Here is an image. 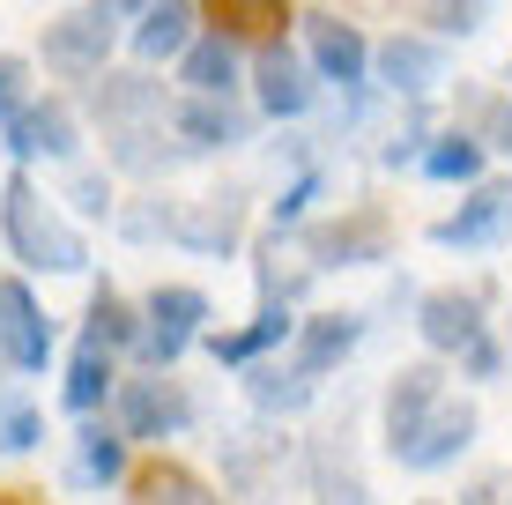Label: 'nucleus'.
Here are the masks:
<instances>
[{"mask_svg":"<svg viewBox=\"0 0 512 505\" xmlns=\"http://www.w3.org/2000/svg\"><path fill=\"white\" fill-rule=\"evenodd\" d=\"M30 104V60L23 52H0V127Z\"/></svg>","mask_w":512,"mask_h":505,"instance_id":"obj_30","label":"nucleus"},{"mask_svg":"<svg viewBox=\"0 0 512 505\" xmlns=\"http://www.w3.org/2000/svg\"><path fill=\"white\" fill-rule=\"evenodd\" d=\"M423 179H438V186H475V179H483V142H475L468 127L438 134V142L423 149Z\"/></svg>","mask_w":512,"mask_h":505,"instance_id":"obj_25","label":"nucleus"},{"mask_svg":"<svg viewBox=\"0 0 512 505\" xmlns=\"http://www.w3.org/2000/svg\"><path fill=\"white\" fill-rule=\"evenodd\" d=\"M134 505H223L216 491H208L193 468H179V461H149L134 476Z\"/></svg>","mask_w":512,"mask_h":505,"instance_id":"obj_24","label":"nucleus"},{"mask_svg":"<svg viewBox=\"0 0 512 505\" xmlns=\"http://www.w3.org/2000/svg\"><path fill=\"white\" fill-rule=\"evenodd\" d=\"M193 38H201L193 30V0H149L134 15V60H179Z\"/></svg>","mask_w":512,"mask_h":505,"instance_id":"obj_19","label":"nucleus"},{"mask_svg":"<svg viewBox=\"0 0 512 505\" xmlns=\"http://www.w3.org/2000/svg\"><path fill=\"white\" fill-rule=\"evenodd\" d=\"M253 97H260V112H268V119H297V112L312 104V75H305V60H297L290 45L260 38V60H253Z\"/></svg>","mask_w":512,"mask_h":505,"instance_id":"obj_13","label":"nucleus"},{"mask_svg":"<svg viewBox=\"0 0 512 505\" xmlns=\"http://www.w3.org/2000/svg\"><path fill=\"white\" fill-rule=\"evenodd\" d=\"M82 342H97V350H141V320L127 298H112V290H97L90 298V320H82Z\"/></svg>","mask_w":512,"mask_h":505,"instance_id":"obj_27","label":"nucleus"},{"mask_svg":"<svg viewBox=\"0 0 512 505\" xmlns=\"http://www.w3.org/2000/svg\"><path fill=\"white\" fill-rule=\"evenodd\" d=\"M0 505H15V498H0Z\"/></svg>","mask_w":512,"mask_h":505,"instance_id":"obj_37","label":"nucleus"},{"mask_svg":"<svg viewBox=\"0 0 512 505\" xmlns=\"http://www.w3.org/2000/svg\"><path fill=\"white\" fill-rule=\"evenodd\" d=\"M461 364H468V379H490V372H498L505 357H498V342H490V335H475L468 350H461Z\"/></svg>","mask_w":512,"mask_h":505,"instance_id":"obj_34","label":"nucleus"},{"mask_svg":"<svg viewBox=\"0 0 512 505\" xmlns=\"http://www.w3.org/2000/svg\"><path fill=\"white\" fill-rule=\"evenodd\" d=\"M0 134H8L0 149H8L15 164H38V156H52V164H67V156L82 149V134H75V112H67L60 97H45V104H23V112H15V119H8Z\"/></svg>","mask_w":512,"mask_h":505,"instance_id":"obj_7","label":"nucleus"},{"mask_svg":"<svg viewBox=\"0 0 512 505\" xmlns=\"http://www.w3.org/2000/svg\"><path fill=\"white\" fill-rule=\"evenodd\" d=\"M282 8H290V0H208L216 30H231V38H275Z\"/></svg>","mask_w":512,"mask_h":505,"instance_id":"obj_28","label":"nucleus"},{"mask_svg":"<svg viewBox=\"0 0 512 505\" xmlns=\"http://www.w3.org/2000/svg\"><path fill=\"white\" fill-rule=\"evenodd\" d=\"M305 201H320V179H312V171H305V179H297V186H290V194H282V201H275V231H290V223H297V216H305Z\"/></svg>","mask_w":512,"mask_h":505,"instance_id":"obj_33","label":"nucleus"},{"mask_svg":"<svg viewBox=\"0 0 512 505\" xmlns=\"http://www.w3.org/2000/svg\"><path fill=\"white\" fill-rule=\"evenodd\" d=\"M90 112L104 119V127H119V119L164 112V97H156V82H141V75H104L97 90H90Z\"/></svg>","mask_w":512,"mask_h":505,"instance_id":"obj_26","label":"nucleus"},{"mask_svg":"<svg viewBox=\"0 0 512 505\" xmlns=\"http://www.w3.org/2000/svg\"><path fill=\"white\" fill-rule=\"evenodd\" d=\"M305 52H312V67H320V82H334V90H364V75H372V45H364V30L342 23V15H312Z\"/></svg>","mask_w":512,"mask_h":505,"instance_id":"obj_9","label":"nucleus"},{"mask_svg":"<svg viewBox=\"0 0 512 505\" xmlns=\"http://www.w3.org/2000/svg\"><path fill=\"white\" fill-rule=\"evenodd\" d=\"M179 82L201 97H231L238 90V38L231 30H201L186 52H179Z\"/></svg>","mask_w":512,"mask_h":505,"instance_id":"obj_16","label":"nucleus"},{"mask_svg":"<svg viewBox=\"0 0 512 505\" xmlns=\"http://www.w3.org/2000/svg\"><path fill=\"white\" fill-rule=\"evenodd\" d=\"M305 253L312 268H364V260H386V216H342V223H320L305 231Z\"/></svg>","mask_w":512,"mask_h":505,"instance_id":"obj_14","label":"nucleus"},{"mask_svg":"<svg viewBox=\"0 0 512 505\" xmlns=\"http://www.w3.org/2000/svg\"><path fill=\"white\" fill-rule=\"evenodd\" d=\"M0 238H8V253L23 260V268H38V275H82L90 268L82 231L38 194L30 171H8V186H0Z\"/></svg>","mask_w":512,"mask_h":505,"instance_id":"obj_1","label":"nucleus"},{"mask_svg":"<svg viewBox=\"0 0 512 505\" xmlns=\"http://www.w3.org/2000/svg\"><path fill=\"white\" fill-rule=\"evenodd\" d=\"M208 327V298L193 283H156L149 305H141V364H156V372H171L193 342H201Z\"/></svg>","mask_w":512,"mask_h":505,"instance_id":"obj_3","label":"nucleus"},{"mask_svg":"<svg viewBox=\"0 0 512 505\" xmlns=\"http://www.w3.org/2000/svg\"><path fill=\"white\" fill-rule=\"evenodd\" d=\"M438 394H446V372H438V364H401L394 387H386V446H394L401 431H416Z\"/></svg>","mask_w":512,"mask_h":505,"instance_id":"obj_21","label":"nucleus"},{"mask_svg":"<svg viewBox=\"0 0 512 505\" xmlns=\"http://www.w3.org/2000/svg\"><path fill=\"white\" fill-rule=\"evenodd\" d=\"M179 238V246L193 253H238V238H245V194L231 186V194H208V201H179V208H164V201H149V208H134L127 216V238Z\"/></svg>","mask_w":512,"mask_h":505,"instance_id":"obj_2","label":"nucleus"},{"mask_svg":"<svg viewBox=\"0 0 512 505\" xmlns=\"http://www.w3.org/2000/svg\"><path fill=\"white\" fill-rule=\"evenodd\" d=\"M357 342H364V320H357V312H320V320H305V327H297V350H290V357L305 364L312 379H327L334 364L357 350Z\"/></svg>","mask_w":512,"mask_h":505,"instance_id":"obj_20","label":"nucleus"},{"mask_svg":"<svg viewBox=\"0 0 512 505\" xmlns=\"http://www.w3.org/2000/svg\"><path fill=\"white\" fill-rule=\"evenodd\" d=\"M112 409H119V431H127V439H179V431L193 424V402L179 394V379H164V372L119 379Z\"/></svg>","mask_w":512,"mask_h":505,"instance_id":"obj_5","label":"nucleus"},{"mask_svg":"<svg viewBox=\"0 0 512 505\" xmlns=\"http://www.w3.org/2000/svg\"><path fill=\"white\" fill-rule=\"evenodd\" d=\"M38 439H45V416L15 394H0V454H30Z\"/></svg>","mask_w":512,"mask_h":505,"instance_id":"obj_29","label":"nucleus"},{"mask_svg":"<svg viewBox=\"0 0 512 505\" xmlns=\"http://www.w3.org/2000/svg\"><path fill=\"white\" fill-rule=\"evenodd\" d=\"M372 67H379V82L394 97H431L438 82H446V45L416 38V30H394V38L372 52Z\"/></svg>","mask_w":512,"mask_h":505,"instance_id":"obj_11","label":"nucleus"},{"mask_svg":"<svg viewBox=\"0 0 512 505\" xmlns=\"http://www.w3.org/2000/svg\"><path fill=\"white\" fill-rule=\"evenodd\" d=\"M171 134H179V149H186V156H201V149H238L245 134H253V119H245L231 97H201V90H186L179 104H171Z\"/></svg>","mask_w":512,"mask_h":505,"instance_id":"obj_12","label":"nucleus"},{"mask_svg":"<svg viewBox=\"0 0 512 505\" xmlns=\"http://www.w3.org/2000/svg\"><path fill=\"white\" fill-rule=\"evenodd\" d=\"M119 394V372H112V350H97V342H82L75 357H67V387H60V402L75 409V416H90L97 402H112Z\"/></svg>","mask_w":512,"mask_h":505,"instance_id":"obj_23","label":"nucleus"},{"mask_svg":"<svg viewBox=\"0 0 512 505\" xmlns=\"http://www.w3.org/2000/svg\"><path fill=\"white\" fill-rule=\"evenodd\" d=\"M119 476H127V431L119 424H82L67 483H75V491H104V483H119Z\"/></svg>","mask_w":512,"mask_h":505,"instance_id":"obj_17","label":"nucleus"},{"mask_svg":"<svg viewBox=\"0 0 512 505\" xmlns=\"http://www.w3.org/2000/svg\"><path fill=\"white\" fill-rule=\"evenodd\" d=\"M431 30L438 38H475L483 30V0H431Z\"/></svg>","mask_w":512,"mask_h":505,"instance_id":"obj_31","label":"nucleus"},{"mask_svg":"<svg viewBox=\"0 0 512 505\" xmlns=\"http://www.w3.org/2000/svg\"><path fill=\"white\" fill-rule=\"evenodd\" d=\"M505 149H512V119H505Z\"/></svg>","mask_w":512,"mask_h":505,"instance_id":"obj_36","label":"nucleus"},{"mask_svg":"<svg viewBox=\"0 0 512 505\" xmlns=\"http://www.w3.org/2000/svg\"><path fill=\"white\" fill-rule=\"evenodd\" d=\"M505 231H512V186L475 179V194L453 208L446 223H431V246H498Z\"/></svg>","mask_w":512,"mask_h":505,"instance_id":"obj_10","label":"nucleus"},{"mask_svg":"<svg viewBox=\"0 0 512 505\" xmlns=\"http://www.w3.org/2000/svg\"><path fill=\"white\" fill-rule=\"evenodd\" d=\"M416 335L431 342L438 357H461L475 335H483V320H475V298L468 290H431V298L416 305Z\"/></svg>","mask_w":512,"mask_h":505,"instance_id":"obj_15","label":"nucleus"},{"mask_svg":"<svg viewBox=\"0 0 512 505\" xmlns=\"http://www.w3.org/2000/svg\"><path fill=\"white\" fill-rule=\"evenodd\" d=\"M245 394H253L260 416H297L312 394H320V379H312L297 357L290 364H245Z\"/></svg>","mask_w":512,"mask_h":505,"instance_id":"obj_22","label":"nucleus"},{"mask_svg":"<svg viewBox=\"0 0 512 505\" xmlns=\"http://www.w3.org/2000/svg\"><path fill=\"white\" fill-rule=\"evenodd\" d=\"M0 364H15V372L52 364V320L38 312L30 283H0Z\"/></svg>","mask_w":512,"mask_h":505,"instance_id":"obj_8","label":"nucleus"},{"mask_svg":"<svg viewBox=\"0 0 512 505\" xmlns=\"http://www.w3.org/2000/svg\"><path fill=\"white\" fill-rule=\"evenodd\" d=\"M112 23L119 15L90 0V8H67L60 23H45V67H60V75H104V60H112Z\"/></svg>","mask_w":512,"mask_h":505,"instance_id":"obj_6","label":"nucleus"},{"mask_svg":"<svg viewBox=\"0 0 512 505\" xmlns=\"http://www.w3.org/2000/svg\"><path fill=\"white\" fill-rule=\"evenodd\" d=\"M67 201H75L82 216H112V186H104V171H75V179H67Z\"/></svg>","mask_w":512,"mask_h":505,"instance_id":"obj_32","label":"nucleus"},{"mask_svg":"<svg viewBox=\"0 0 512 505\" xmlns=\"http://www.w3.org/2000/svg\"><path fill=\"white\" fill-rule=\"evenodd\" d=\"M475 446V409L468 402H453V394H438L431 416H423L416 431H401L386 454H394L401 468H416V476H431V468H453Z\"/></svg>","mask_w":512,"mask_h":505,"instance_id":"obj_4","label":"nucleus"},{"mask_svg":"<svg viewBox=\"0 0 512 505\" xmlns=\"http://www.w3.org/2000/svg\"><path fill=\"white\" fill-rule=\"evenodd\" d=\"M104 8H112V15H141L149 0H104Z\"/></svg>","mask_w":512,"mask_h":505,"instance_id":"obj_35","label":"nucleus"},{"mask_svg":"<svg viewBox=\"0 0 512 505\" xmlns=\"http://www.w3.org/2000/svg\"><path fill=\"white\" fill-rule=\"evenodd\" d=\"M290 335H297L290 305H282V298H268L253 327H238V335H208V357H216V364H231V372H245V364H260V357L275 350V342H290Z\"/></svg>","mask_w":512,"mask_h":505,"instance_id":"obj_18","label":"nucleus"}]
</instances>
